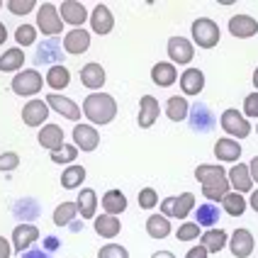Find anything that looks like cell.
Returning <instances> with one entry per match:
<instances>
[{"label":"cell","mask_w":258,"mask_h":258,"mask_svg":"<svg viewBox=\"0 0 258 258\" xmlns=\"http://www.w3.org/2000/svg\"><path fill=\"white\" fill-rule=\"evenodd\" d=\"M17 166H20V156H17L15 151L0 154V173H10V171H15Z\"/></svg>","instance_id":"cell-45"},{"label":"cell","mask_w":258,"mask_h":258,"mask_svg":"<svg viewBox=\"0 0 258 258\" xmlns=\"http://www.w3.org/2000/svg\"><path fill=\"white\" fill-rule=\"evenodd\" d=\"M25 66V51L20 46L8 49L5 54H0V73H20Z\"/></svg>","instance_id":"cell-28"},{"label":"cell","mask_w":258,"mask_h":258,"mask_svg":"<svg viewBox=\"0 0 258 258\" xmlns=\"http://www.w3.org/2000/svg\"><path fill=\"white\" fill-rule=\"evenodd\" d=\"M227 231L224 229H207L200 236V244L207 248V253H219L224 246H227Z\"/></svg>","instance_id":"cell-31"},{"label":"cell","mask_w":258,"mask_h":258,"mask_svg":"<svg viewBox=\"0 0 258 258\" xmlns=\"http://www.w3.org/2000/svg\"><path fill=\"white\" fill-rule=\"evenodd\" d=\"M5 5L13 15H29L39 3H34V0H8Z\"/></svg>","instance_id":"cell-42"},{"label":"cell","mask_w":258,"mask_h":258,"mask_svg":"<svg viewBox=\"0 0 258 258\" xmlns=\"http://www.w3.org/2000/svg\"><path fill=\"white\" fill-rule=\"evenodd\" d=\"M37 29L44 37H56L63 32V20L58 15V8L51 3H39V13H37Z\"/></svg>","instance_id":"cell-3"},{"label":"cell","mask_w":258,"mask_h":258,"mask_svg":"<svg viewBox=\"0 0 258 258\" xmlns=\"http://www.w3.org/2000/svg\"><path fill=\"white\" fill-rule=\"evenodd\" d=\"M215 156L222 163H234V161L241 158V144L236 142V139H231V137H222L215 144Z\"/></svg>","instance_id":"cell-22"},{"label":"cell","mask_w":258,"mask_h":258,"mask_svg":"<svg viewBox=\"0 0 258 258\" xmlns=\"http://www.w3.org/2000/svg\"><path fill=\"white\" fill-rule=\"evenodd\" d=\"M227 180H229V185L234 187V192H251L253 190V180H251V173H248V166L246 163H234L227 173Z\"/></svg>","instance_id":"cell-16"},{"label":"cell","mask_w":258,"mask_h":258,"mask_svg":"<svg viewBox=\"0 0 258 258\" xmlns=\"http://www.w3.org/2000/svg\"><path fill=\"white\" fill-rule=\"evenodd\" d=\"M151 258H175V256H173L171 251H156V253H154Z\"/></svg>","instance_id":"cell-54"},{"label":"cell","mask_w":258,"mask_h":258,"mask_svg":"<svg viewBox=\"0 0 258 258\" xmlns=\"http://www.w3.org/2000/svg\"><path fill=\"white\" fill-rule=\"evenodd\" d=\"M248 205H251V210H256L258 212V187L256 190H251V200H248Z\"/></svg>","instance_id":"cell-52"},{"label":"cell","mask_w":258,"mask_h":258,"mask_svg":"<svg viewBox=\"0 0 258 258\" xmlns=\"http://www.w3.org/2000/svg\"><path fill=\"white\" fill-rule=\"evenodd\" d=\"M93 229H95V234L98 236H102V239H115L117 234L122 231V222L117 219L115 215H100L93 219Z\"/></svg>","instance_id":"cell-25"},{"label":"cell","mask_w":258,"mask_h":258,"mask_svg":"<svg viewBox=\"0 0 258 258\" xmlns=\"http://www.w3.org/2000/svg\"><path fill=\"white\" fill-rule=\"evenodd\" d=\"M219 127L231 139H248V134H251V122H246L244 112H239V110H224L219 117Z\"/></svg>","instance_id":"cell-4"},{"label":"cell","mask_w":258,"mask_h":258,"mask_svg":"<svg viewBox=\"0 0 258 258\" xmlns=\"http://www.w3.org/2000/svg\"><path fill=\"white\" fill-rule=\"evenodd\" d=\"M44 88V76L37 69H27V71H20L13 78V93L15 95H22V98H32L37 95Z\"/></svg>","instance_id":"cell-5"},{"label":"cell","mask_w":258,"mask_h":258,"mask_svg":"<svg viewBox=\"0 0 258 258\" xmlns=\"http://www.w3.org/2000/svg\"><path fill=\"white\" fill-rule=\"evenodd\" d=\"M195 180H198L202 187L215 185V183L227 180V171H224V166H219V163H202V166L195 168Z\"/></svg>","instance_id":"cell-21"},{"label":"cell","mask_w":258,"mask_h":258,"mask_svg":"<svg viewBox=\"0 0 258 258\" xmlns=\"http://www.w3.org/2000/svg\"><path fill=\"white\" fill-rule=\"evenodd\" d=\"M78 215V207H76V202H61L56 210H54V224L56 227H66V224H71L73 219Z\"/></svg>","instance_id":"cell-37"},{"label":"cell","mask_w":258,"mask_h":258,"mask_svg":"<svg viewBox=\"0 0 258 258\" xmlns=\"http://www.w3.org/2000/svg\"><path fill=\"white\" fill-rule=\"evenodd\" d=\"M49 156H51L54 163H71V161L78 158V149H76V144H63L58 151H51Z\"/></svg>","instance_id":"cell-40"},{"label":"cell","mask_w":258,"mask_h":258,"mask_svg":"<svg viewBox=\"0 0 258 258\" xmlns=\"http://www.w3.org/2000/svg\"><path fill=\"white\" fill-rule=\"evenodd\" d=\"M158 115H161V105L154 95H142V100H139V127L142 129H149L156 124Z\"/></svg>","instance_id":"cell-19"},{"label":"cell","mask_w":258,"mask_h":258,"mask_svg":"<svg viewBox=\"0 0 258 258\" xmlns=\"http://www.w3.org/2000/svg\"><path fill=\"white\" fill-rule=\"evenodd\" d=\"M44 246H46L49 251H56L58 248V236H46V239H44Z\"/></svg>","instance_id":"cell-51"},{"label":"cell","mask_w":258,"mask_h":258,"mask_svg":"<svg viewBox=\"0 0 258 258\" xmlns=\"http://www.w3.org/2000/svg\"><path fill=\"white\" fill-rule=\"evenodd\" d=\"M83 180H86V168L78 166V163H71L66 171L61 173V187L63 190H76V187L83 185Z\"/></svg>","instance_id":"cell-34"},{"label":"cell","mask_w":258,"mask_h":258,"mask_svg":"<svg viewBox=\"0 0 258 258\" xmlns=\"http://www.w3.org/2000/svg\"><path fill=\"white\" fill-rule=\"evenodd\" d=\"M58 15H61L63 25H73V29H78L88 20V8L78 0H63L58 5Z\"/></svg>","instance_id":"cell-11"},{"label":"cell","mask_w":258,"mask_h":258,"mask_svg":"<svg viewBox=\"0 0 258 258\" xmlns=\"http://www.w3.org/2000/svg\"><path fill=\"white\" fill-rule=\"evenodd\" d=\"M195 210V195L192 192H183L178 198H168L161 202V215L168 219H185L190 212Z\"/></svg>","instance_id":"cell-6"},{"label":"cell","mask_w":258,"mask_h":258,"mask_svg":"<svg viewBox=\"0 0 258 258\" xmlns=\"http://www.w3.org/2000/svg\"><path fill=\"white\" fill-rule=\"evenodd\" d=\"M39 239V229L34 227V224H17L13 229V251H17V253H25L27 248H32L34 246V241Z\"/></svg>","instance_id":"cell-13"},{"label":"cell","mask_w":258,"mask_h":258,"mask_svg":"<svg viewBox=\"0 0 258 258\" xmlns=\"http://www.w3.org/2000/svg\"><path fill=\"white\" fill-rule=\"evenodd\" d=\"M88 46H90V32H86L83 27L71 29L66 37H63V51L71 54V56H81L86 54Z\"/></svg>","instance_id":"cell-17"},{"label":"cell","mask_w":258,"mask_h":258,"mask_svg":"<svg viewBox=\"0 0 258 258\" xmlns=\"http://www.w3.org/2000/svg\"><path fill=\"white\" fill-rule=\"evenodd\" d=\"M222 207L229 217H241L246 212V198L241 192H227L222 198Z\"/></svg>","instance_id":"cell-36"},{"label":"cell","mask_w":258,"mask_h":258,"mask_svg":"<svg viewBox=\"0 0 258 258\" xmlns=\"http://www.w3.org/2000/svg\"><path fill=\"white\" fill-rule=\"evenodd\" d=\"M46 117H49V105H46V100L25 102V107H22V122H25L27 127H44Z\"/></svg>","instance_id":"cell-15"},{"label":"cell","mask_w":258,"mask_h":258,"mask_svg":"<svg viewBox=\"0 0 258 258\" xmlns=\"http://www.w3.org/2000/svg\"><path fill=\"white\" fill-rule=\"evenodd\" d=\"M229 34L236 39H251L258 34V22L251 15H234L229 20Z\"/></svg>","instance_id":"cell-18"},{"label":"cell","mask_w":258,"mask_h":258,"mask_svg":"<svg viewBox=\"0 0 258 258\" xmlns=\"http://www.w3.org/2000/svg\"><path fill=\"white\" fill-rule=\"evenodd\" d=\"M3 5H5V3H0V8H3Z\"/></svg>","instance_id":"cell-57"},{"label":"cell","mask_w":258,"mask_h":258,"mask_svg":"<svg viewBox=\"0 0 258 258\" xmlns=\"http://www.w3.org/2000/svg\"><path fill=\"white\" fill-rule=\"evenodd\" d=\"M73 142H76V149L78 151H95L100 146V134L93 124H86V122H78L73 127Z\"/></svg>","instance_id":"cell-8"},{"label":"cell","mask_w":258,"mask_h":258,"mask_svg":"<svg viewBox=\"0 0 258 258\" xmlns=\"http://www.w3.org/2000/svg\"><path fill=\"white\" fill-rule=\"evenodd\" d=\"M207 256H210V253H207V248L200 244V246H192V248L187 251L185 258H207Z\"/></svg>","instance_id":"cell-48"},{"label":"cell","mask_w":258,"mask_h":258,"mask_svg":"<svg viewBox=\"0 0 258 258\" xmlns=\"http://www.w3.org/2000/svg\"><path fill=\"white\" fill-rule=\"evenodd\" d=\"M15 42L20 44V49H22V46H32V44L37 42V27L20 25V27L15 29Z\"/></svg>","instance_id":"cell-39"},{"label":"cell","mask_w":258,"mask_h":258,"mask_svg":"<svg viewBox=\"0 0 258 258\" xmlns=\"http://www.w3.org/2000/svg\"><path fill=\"white\" fill-rule=\"evenodd\" d=\"M166 49H168L171 63H185L187 66L192 61V56H195V44L190 42L187 37H171Z\"/></svg>","instance_id":"cell-9"},{"label":"cell","mask_w":258,"mask_h":258,"mask_svg":"<svg viewBox=\"0 0 258 258\" xmlns=\"http://www.w3.org/2000/svg\"><path fill=\"white\" fill-rule=\"evenodd\" d=\"M102 207H105V212L107 215H122L124 210H127V198H124V192L122 190H107L105 195H102Z\"/></svg>","instance_id":"cell-30"},{"label":"cell","mask_w":258,"mask_h":258,"mask_svg":"<svg viewBox=\"0 0 258 258\" xmlns=\"http://www.w3.org/2000/svg\"><path fill=\"white\" fill-rule=\"evenodd\" d=\"M98 258H129V253L122 244H105L98 251Z\"/></svg>","instance_id":"cell-43"},{"label":"cell","mask_w":258,"mask_h":258,"mask_svg":"<svg viewBox=\"0 0 258 258\" xmlns=\"http://www.w3.org/2000/svg\"><path fill=\"white\" fill-rule=\"evenodd\" d=\"M76 207H78V215L83 219H95V210H98V192L93 187H83L78 200H76Z\"/></svg>","instance_id":"cell-27"},{"label":"cell","mask_w":258,"mask_h":258,"mask_svg":"<svg viewBox=\"0 0 258 258\" xmlns=\"http://www.w3.org/2000/svg\"><path fill=\"white\" fill-rule=\"evenodd\" d=\"M190 29H192V44H198L202 49H215L217 44H219L222 32H219V25H217L215 20H210V17H198Z\"/></svg>","instance_id":"cell-2"},{"label":"cell","mask_w":258,"mask_h":258,"mask_svg":"<svg viewBox=\"0 0 258 258\" xmlns=\"http://www.w3.org/2000/svg\"><path fill=\"white\" fill-rule=\"evenodd\" d=\"M10 253H13V244H10V239L0 236V258H10Z\"/></svg>","instance_id":"cell-47"},{"label":"cell","mask_w":258,"mask_h":258,"mask_svg":"<svg viewBox=\"0 0 258 258\" xmlns=\"http://www.w3.org/2000/svg\"><path fill=\"white\" fill-rule=\"evenodd\" d=\"M175 236H178V241H195V239H200V224L198 222H185V224L178 227Z\"/></svg>","instance_id":"cell-41"},{"label":"cell","mask_w":258,"mask_h":258,"mask_svg":"<svg viewBox=\"0 0 258 258\" xmlns=\"http://www.w3.org/2000/svg\"><path fill=\"white\" fill-rule=\"evenodd\" d=\"M253 86H256V90H258V66H256V71H253Z\"/></svg>","instance_id":"cell-55"},{"label":"cell","mask_w":258,"mask_h":258,"mask_svg":"<svg viewBox=\"0 0 258 258\" xmlns=\"http://www.w3.org/2000/svg\"><path fill=\"white\" fill-rule=\"evenodd\" d=\"M248 173H251V180L258 183V156L251 158V163H248Z\"/></svg>","instance_id":"cell-49"},{"label":"cell","mask_w":258,"mask_h":258,"mask_svg":"<svg viewBox=\"0 0 258 258\" xmlns=\"http://www.w3.org/2000/svg\"><path fill=\"white\" fill-rule=\"evenodd\" d=\"M151 81H154L158 88L173 86V83L178 81V69H175V63H168V61H158V63H154V69H151Z\"/></svg>","instance_id":"cell-24"},{"label":"cell","mask_w":258,"mask_h":258,"mask_svg":"<svg viewBox=\"0 0 258 258\" xmlns=\"http://www.w3.org/2000/svg\"><path fill=\"white\" fill-rule=\"evenodd\" d=\"M46 86L51 88V90H63V88L71 86V71L63 66V63H56V66H51L49 71H46Z\"/></svg>","instance_id":"cell-29"},{"label":"cell","mask_w":258,"mask_h":258,"mask_svg":"<svg viewBox=\"0 0 258 258\" xmlns=\"http://www.w3.org/2000/svg\"><path fill=\"white\" fill-rule=\"evenodd\" d=\"M44 100L49 105V110H54V112H58L61 117H66V119H71V122H78L81 115H83V110H81L71 98H66V95H61V93H49Z\"/></svg>","instance_id":"cell-7"},{"label":"cell","mask_w":258,"mask_h":258,"mask_svg":"<svg viewBox=\"0 0 258 258\" xmlns=\"http://www.w3.org/2000/svg\"><path fill=\"white\" fill-rule=\"evenodd\" d=\"M81 110L93 124H110L117 117V100L110 93H90Z\"/></svg>","instance_id":"cell-1"},{"label":"cell","mask_w":258,"mask_h":258,"mask_svg":"<svg viewBox=\"0 0 258 258\" xmlns=\"http://www.w3.org/2000/svg\"><path fill=\"white\" fill-rule=\"evenodd\" d=\"M90 29L95 34H100V37L110 34L115 29V15H112V10L105 3H98L93 8V13H90Z\"/></svg>","instance_id":"cell-10"},{"label":"cell","mask_w":258,"mask_h":258,"mask_svg":"<svg viewBox=\"0 0 258 258\" xmlns=\"http://www.w3.org/2000/svg\"><path fill=\"white\" fill-rule=\"evenodd\" d=\"M187 119H190V127L195 129V132H212L217 124L212 110H210L207 105H202V102H195V105L190 107Z\"/></svg>","instance_id":"cell-14"},{"label":"cell","mask_w":258,"mask_h":258,"mask_svg":"<svg viewBox=\"0 0 258 258\" xmlns=\"http://www.w3.org/2000/svg\"><path fill=\"white\" fill-rule=\"evenodd\" d=\"M22 258H46V253L39 251V248H27V251L22 253Z\"/></svg>","instance_id":"cell-50"},{"label":"cell","mask_w":258,"mask_h":258,"mask_svg":"<svg viewBox=\"0 0 258 258\" xmlns=\"http://www.w3.org/2000/svg\"><path fill=\"white\" fill-rule=\"evenodd\" d=\"M244 117H258V93L246 95V100H244Z\"/></svg>","instance_id":"cell-46"},{"label":"cell","mask_w":258,"mask_h":258,"mask_svg":"<svg viewBox=\"0 0 258 258\" xmlns=\"http://www.w3.org/2000/svg\"><path fill=\"white\" fill-rule=\"evenodd\" d=\"M256 248V239L248 229H236L231 231L229 236V251L234 253V258H248Z\"/></svg>","instance_id":"cell-12"},{"label":"cell","mask_w":258,"mask_h":258,"mask_svg":"<svg viewBox=\"0 0 258 258\" xmlns=\"http://www.w3.org/2000/svg\"><path fill=\"white\" fill-rule=\"evenodd\" d=\"M156 205H158V192L154 187H144L139 192V207L142 210H154Z\"/></svg>","instance_id":"cell-44"},{"label":"cell","mask_w":258,"mask_h":258,"mask_svg":"<svg viewBox=\"0 0 258 258\" xmlns=\"http://www.w3.org/2000/svg\"><path fill=\"white\" fill-rule=\"evenodd\" d=\"M37 61H54V66L61 63V49H58L56 42H51V39H46L44 44H39V54H37Z\"/></svg>","instance_id":"cell-38"},{"label":"cell","mask_w":258,"mask_h":258,"mask_svg":"<svg viewBox=\"0 0 258 258\" xmlns=\"http://www.w3.org/2000/svg\"><path fill=\"white\" fill-rule=\"evenodd\" d=\"M37 142L42 144L44 149L51 154V151H58L61 146H63V129L58 127V124H44L42 129H39V134H37Z\"/></svg>","instance_id":"cell-20"},{"label":"cell","mask_w":258,"mask_h":258,"mask_svg":"<svg viewBox=\"0 0 258 258\" xmlns=\"http://www.w3.org/2000/svg\"><path fill=\"white\" fill-rule=\"evenodd\" d=\"M256 134H258V124H256Z\"/></svg>","instance_id":"cell-56"},{"label":"cell","mask_w":258,"mask_h":258,"mask_svg":"<svg viewBox=\"0 0 258 258\" xmlns=\"http://www.w3.org/2000/svg\"><path fill=\"white\" fill-rule=\"evenodd\" d=\"M195 222L200 224V227H207V229H215V224L219 222V207H217L215 202H205L202 207H198V212H195Z\"/></svg>","instance_id":"cell-35"},{"label":"cell","mask_w":258,"mask_h":258,"mask_svg":"<svg viewBox=\"0 0 258 258\" xmlns=\"http://www.w3.org/2000/svg\"><path fill=\"white\" fill-rule=\"evenodd\" d=\"M180 88H183V93L185 95H200L202 88H205V73L200 71V69H190L187 66L185 71H183V76H180Z\"/></svg>","instance_id":"cell-26"},{"label":"cell","mask_w":258,"mask_h":258,"mask_svg":"<svg viewBox=\"0 0 258 258\" xmlns=\"http://www.w3.org/2000/svg\"><path fill=\"white\" fill-rule=\"evenodd\" d=\"M187 112H190V102L183 98V95H173L166 102V115L171 122H183L187 119Z\"/></svg>","instance_id":"cell-32"},{"label":"cell","mask_w":258,"mask_h":258,"mask_svg":"<svg viewBox=\"0 0 258 258\" xmlns=\"http://www.w3.org/2000/svg\"><path fill=\"white\" fill-rule=\"evenodd\" d=\"M81 83H83L88 90L100 93V88L105 86V69H102L100 63H95V61L86 63V66L81 69Z\"/></svg>","instance_id":"cell-23"},{"label":"cell","mask_w":258,"mask_h":258,"mask_svg":"<svg viewBox=\"0 0 258 258\" xmlns=\"http://www.w3.org/2000/svg\"><path fill=\"white\" fill-rule=\"evenodd\" d=\"M5 42H8V27H5V25L0 22V46H3Z\"/></svg>","instance_id":"cell-53"},{"label":"cell","mask_w":258,"mask_h":258,"mask_svg":"<svg viewBox=\"0 0 258 258\" xmlns=\"http://www.w3.org/2000/svg\"><path fill=\"white\" fill-rule=\"evenodd\" d=\"M146 231L151 239H168L171 234V219L163 215H151L146 219Z\"/></svg>","instance_id":"cell-33"}]
</instances>
